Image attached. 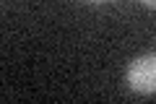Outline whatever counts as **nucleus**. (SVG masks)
Here are the masks:
<instances>
[{
    "label": "nucleus",
    "mask_w": 156,
    "mask_h": 104,
    "mask_svg": "<svg viewBox=\"0 0 156 104\" xmlns=\"http://www.w3.org/2000/svg\"><path fill=\"white\" fill-rule=\"evenodd\" d=\"M146 5H151V8H156V0H143Z\"/></svg>",
    "instance_id": "f03ea898"
},
{
    "label": "nucleus",
    "mask_w": 156,
    "mask_h": 104,
    "mask_svg": "<svg viewBox=\"0 0 156 104\" xmlns=\"http://www.w3.org/2000/svg\"><path fill=\"white\" fill-rule=\"evenodd\" d=\"M91 3H104V0H91Z\"/></svg>",
    "instance_id": "7ed1b4c3"
},
{
    "label": "nucleus",
    "mask_w": 156,
    "mask_h": 104,
    "mask_svg": "<svg viewBox=\"0 0 156 104\" xmlns=\"http://www.w3.org/2000/svg\"><path fill=\"white\" fill-rule=\"evenodd\" d=\"M128 81L135 91L140 94H154L156 91V55H143L133 60L128 68Z\"/></svg>",
    "instance_id": "f257e3e1"
}]
</instances>
